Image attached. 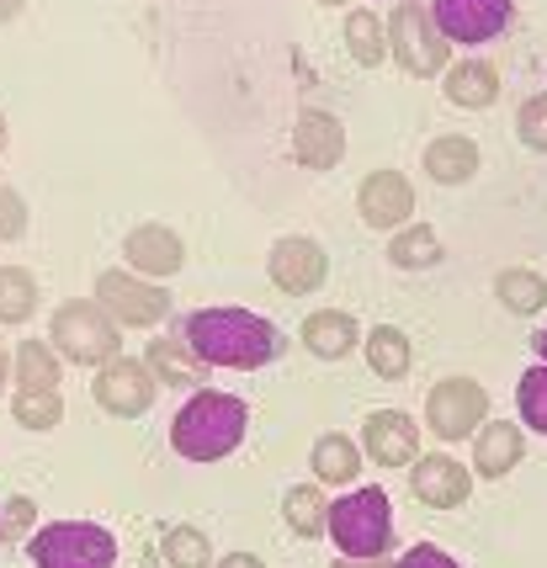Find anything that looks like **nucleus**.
<instances>
[{"instance_id": "nucleus-1", "label": "nucleus", "mask_w": 547, "mask_h": 568, "mask_svg": "<svg viewBox=\"0 0 547 568\" xmlns=\"http://www.w3.org/2000/svg\"><path fill=\"white\" fill-rule=\"evenodd\" d=\"M181 335L207 367L255 372L276 356V324L250 308H197V314H186Z\"/></svg>"}, {"instance_id": "nucleus-2", "label": "nucleus", "mask_w": 547, "mask_h": 568, "mask_svg": "<svg viewBox=\"0 0 547 568\" xmlns=\"http://www.w3.org/2000/svg\"><path fill=\"white\" fill-rule=\"evenodd\" d=\"M250 404L224 388H192V398L175 409L171 420V446L186 463H224L234 446L245 442Z\"/></svg>"}, {"instance_id": "nucleus-3", "label": "nucleus", "mask_w": 547, "mask_h": 568, "mask_svg": "<svg viewBox=\"0 0 547 568\" xmlns=\"http://www.w3.org/2000/svg\"><path fill=\"white\" fill-rule=\"evenodd\" d=\"M330 542L341 558H388L394 547V499L383 484H356L346 499H330Z\"/></svg>"}, {"instance_id": "nucleus-4", "label": "nucleus", "mask_w": 547, "mask_h": 568, "mask_svg": "<svg viewBox=\"0 0 547 568\" xmlns=\"http://www.w3.org/2000/svg\"><path fill=\"white\" fill-rule=\"evenodd\" d=\"M49 346L75 367H107L123 356V324L101 308L97 297H70L49 320Z\"/></svg>"}, {"instance_id": "nucleus-5", "label": "nucleus", "mask_w": 547, "mask_h": 568, "mask_svg": "<svg viewBox=\"0 0 547 568\" xmlns=\"http://www.w3.org/2000/svg\"><path fill=\"white\" fill-rule=\"evenodd\" d=\"M32 568H112L118 564V537L97 520H49L27 537Z\"/></svg>"}, {"instance_id": "nucleus-6", "label": "nucleus", "mask_w": 547, "mask_h": 568, "mask_svg": "<svg viewBox=\"0 0 547 568\" xmlns=\"http://www.w3.org/2000/svg\"><path fill=\"white\" fill-rule=\"evenodd\" d=\"M388 49H394L398 70L415 74V80H436L452 64L447 32L436 27L430 6H421V0H398L394 6V17H388Z\"/></svg>"}, {"instance_id": "nucleus-7", "label": "nucleus", "mask_w": 547, "mask_h": 568, "mask_svg": "<svg viewBox=\"0 0 547 568\" xmlns=\"http://www.w3.org/2000/svg\"><path fill=\"white\" fill-rule=\"evenodd\" d=\"M97 303L123 329H154V324L171 314V293L160 282H150V276L128 272V266H112V272L97 276Z\"/></svg>"}, {"instance_id": "nucleus-8", "label": "nucleus", "mask_w": 547, "mask_h": 568, "mask_svg": "<svg viewBox=\"0 0 547 568\" xmlns=\"http://www.w3.org/2000/svg\"><path fill=\"white\" fill-rule=\"evenodd\" d=\"M484 415H489V394L473 377H442L425 394V425H430L436 442H468V436H478Z\"/></svg>"}, {"instance_id": "nucleus-9", "label": "nucleus", "mask_w": 547, "mask_h": 568, "mask_svg": "<svg viewBox=\"0 0 547 568\" xmlns=\"http://www.w3.org/2000/svg\"><path fill=\"white\" fill-rule=\"evenodd\" d=\"M154 394H160V377L150 372L144 356L107 362V367H97V383H91V398H97L107 415H118V420H139L154 404Z\"/></svg>"}, {"instance_id": "nucleus-10", "label": "nucleus", "mask_w": 547, "mask_h": 568, "mask_svg": "<svg viewBox=\"0 0 547 568\" xmlns=\"http://www.w3.org/2000/svg\"><path fill=\"white\" fill-rule=\"evenodd\" d=\"M430 17L447 32V43H495L516 22V0H430Z\"/></svg>"}, {"instance_id": "nucleus-11", "label": "nucleus", "mask_w": 547, "mask_h": 568, "mask_svg": "<svg viewBox=\"0 0 547 568\" xmlns=\"http://www.w3.org/2000/svg\"><path fill=\"white\" fill-rule=\"evenodd\" d=\"M266 272H272L276 293L287 297H308L324 287V276H330V255H324L320 240H308V234H282L266 255Z\"/></svg>"}, {"instance_id": "nucleus-12", "label": "nucleus", "mask_w": 547, "mask_h": 568, "mask_svg": "<svg viewBox=\"0 0 547 568\" xmlns=\"http://www.w3.org/2000/svg\"><path fill=\"white\" fill-rule=\"evenodd\" d=\"M356 213L367 229H383L394 234L404 223H415V186L404 171H373L362 186H356Z\"/></svg>"}, {"instance_id": "nucleus-13", "label": "nucleus", "mask_w": 547, "mask_h": 568, "mask_svg": "<svg viewBox=\"0 0 547 568\" xmlns=\"http://www.w3.org/2000/svg\"><path fill=\"white\" fill-rule=\"evenodd\" d=\"M362 452L377 468H415L421 457V425L409 420L404 409H373L362 425Z\"/></svg>"}, {"instance_id": "nucleus-14", "label": "nucleus", "mask_w": 547, "mask_h": 568, "mask_svg": "<svg viewBox=\"0 0 547 568\" xmlns=\"http://www.w3.org/2000/svg\"><path fill=\"white\" fill-rule=\"evenodd\" d=\"M123 261H128V272L165 282V276H175L186 266V240L175 229H165V223H139V229H128Z\"/></svg>"}, {"instance_id": "nucleus-15", "label": "nucleus", "mask_w": 547, "mask_h": 568, "mask_svg": "<svg viewBox=\"0 0 547 568\" xmlns=\"http://www.w3.org/2000/svg\"><path fill=\"white\" fill-rule=\"evenodd\" d=\"M293 160L314 175L335 171L346 160V123L335 112H324V106H308L298 123H293Z\"/></svg>"}, {"instance_id": "nucleus-16", "label": "nucleus", "mask_w": 547, "mask_h": 568, "mask_svg": "<svg viewBox=\"0 0 547 568\" xmlns=\"http://www.w3.org/2000/svg\"><path fill=\"white\" fill-rule=\"evenodd\" d=\"M409 489L421 505L430 510H457V505H468L473 495V468H463L457 457H415V468H409Z\"/></svg>"}, {"instance_id": "nucleus-17", "label": "nucleus", "mask_w": 547, "mask_h": 568, "mask_svg": "<svg viewBox=\"0 0 547 568\" xmlns=\"http://www.w3.org/2000/svg\"><path fill=\"white\" fill-rule=\"evenodd\" d=\"M521 457L526 436L516 420H484V430L473 436V473L478 478H505V473H516Z\"/></svg>"}, {"instance_id": "nucleus-18", "label": "nucleus", "mask_w": 547, "mask_h": 568, "mask_svg": "<svg viewBox=\"0 0 547 568\" xmlns=\"http://www.w3.org/2000/svg\"><path fill=\"white\" fill-rule=\"evenodd\" d=\"M421 165L436 186H468L473 175H478V165H484V154H478V144H473L468 133H442V139L425 144Z\"/></svg>"}, {"instance_id": "nucleus-19", "label": "nucleus", "mask_w": 547, "mask_h": 568, "mask_svg": "<svg viewBox=\"0 0 547 568\" xmlns=\"http://www.w3.org/2000/svg\"><path fill=\"white\" fill-rule=\"evenodd\" d=\"M144 362H150V372L160 377V388H202V377H207V362L186 346V335H160V341H150Z\"/></svg>"}, {"instance_id": "nucleus-20", "label": "nucleus", "mask_w": 547, "mask_h": 568, "mask_svg": "<svg viewBox=\"0 0 547 568\" xmlns=\"http://www.w3.org/2000/svg\"><path fill=\"white\" fill-rule=\"evenodd\" d=\"M362 463H367V452H362V442H351L346 430H324L314 442V478L324 489H356Z\"/></svg>"}, {"instance_id": "nucleus-21", "label": "nucleus", "mask_w": 547, "mask_h": 568, "mask_svg": "<svg viewBox=\"0 0 547 568\" xmlns=\"http://www.w3.org/2000/svg\"><path fill=\"white\" fill-rule=\"evenodd\" d=\"M442 85H447L452 106H468V112H484L499 101V70L489 59H452Z\"/></svg>"}, {"instance_id": "nucleus-22", "label": "nucleus", "mask_w": 547, "mask_h": 568, "mask_svg": "<svg viewBox=\"0 0 547 568\" xmlns=\"http://www.w3.org/2000/svg\"><path fill=\"white\" fill-rule=\"evenodd\" d=\"M356 329H362V324L351 320L346 308H320V314H308V320L298 324V341L308 356L341 362V356H351V346H356Z\"/></svg>"}, {"instance_id": "nucleus-23", "label": "nucleus", "mask_w": 547, "mask_h": 568, "mask_svg": "<svg viewBox=\"0 0 547 568\" xmlns=\"http://www.w3.org/2000/svg\"><path fill=\"white\" fill-rule=\"evenodd\" d=\"M64 356L49 346V341H22L17 356H11V377H17V394H59V367Z\"/></svg>"}, {"instance_id": "nucleus-24", "label": "nucleus", "mask_w": 547, "mask_h": 568, "mask_svg": "<svg viewBox=\"0 0 547 568\" xmlns=\"http://www.w3.org/2000/svg\"><path fill=\"white\" fill-rule=\"evenodd\" d=\"M282 516H287V531L314 542V537H330V499H324V484H293L282 495Z\"/></svg>"}, {"instance_id": "nucleus-25", "label": "nucleus", "mask_w": 547, "mask_h": 568, "mask_svg": "<svg viewBox=\"0 0 547 568\" xmlns=\"http://www.w3.org/2000/svg\"><path fill=\"white\" fill-rule=\"evenodd\" d=\"M362 351H367V367H373V377H383V383H404V377H409V367H415V346H409V335H404L398 324H377Z\"/></svg>"}, {"instance_id": "nucleus-26", "label": "nucleus", "mask_w": 547, "mask_h": 568, "mask_svg": "<svg viewBox=\"0 0 547 568\" xmlns=\"http://www.w3.org/2000/svg\"><path fill=\"white\" fill-rule=\"evenodd\" d=\"M341 38H346V53L362 70H377V64L388 59V22H383L377 11H367V6L351 11L346 27H341Z\"/></svg>"}, {"instance_id": "nucleus-27", "label": "nucleus", "mask_w": 547, "mask_h": 568, "mask_svg": "<svg viewBox=\"0 0 547 568\" xmlns=\"http://www.w3.org/2000/svg\"><path fill=\"white\" fill-rule=\"evenodd\" d=\"M495 293L510 314L531 320V314H543L547 308V276L531 272V266H505V272L495 276Z\"/></svg>"}, {"instance_id": "nucleus-28", "label": "nucleus", "mask_w": 547, "mask_h": 568, "mask_svg": "<svg viewBox=\"0 0 547 568\" xmlns=\"http://www.w3.org/2000/svg\"><path fill=\"white\" fill-rule=\"evenodd\" d=\"M442 240H436V229L430 223H404L394 229V245H388V261H394L398 272H425V266H442Z\"/></svg>"}, {"instance_id": "nucleus-29", "label": "nucleus", "mask_w": 547, "mask_h": 568, "mask_svg": "<svg viewBox=\"0 0 547 568\" xmlns=\"http://www.w3.org/2000/svg\"><path fill=\"white\" fill-rule=\"evenodd\" d=\"M38 314V276L27 266H0V324H27Z\"/></svg>"}, {"instance_id": "nucleus-30", "label": "nucleus", "mask_w": 547, "mask_h": 568, "mask_svg": "<svg viewBox=\"0 0 547 568\" xmlns=\"http://www.w3.org/2000/svg\"><path fill=\"white\" fill-rule=\"evenodd\" d=\"M160 558L171 568H213V542L202 537L197 526H165Z\"/></svg>"}, {"instance_id": "nucleus-31", "label": "nucleus", "mask_w": 547, "mask_h": 568, "mask_svg": "<svg viewBox=\"0 0 547 568\" xmlns=\"http://www.w3.org/2000/svg\"><path fill=\"white\" fill-rule=\"evenodd\" d=\"M516 409H521L526 430L547 436V362H537V367L521 372V383H516Z\"/></svg>"}, {"instance_id": "nucleus-32", "label": "nucleus", "mask_w": 547, "mask_h": 568, "mask_svg": "<svg viewBox=\"0 0 547 568\" xmlns=\"http://www.w3.org/2000/svg\"><path fill=\"white\" fill-rule=\"evenodd\" d=\"M11 420L22 430H53L64 420V398L59 394H17L11 398Z\"/></svg>"}, {"instance_id": "nucleus-33", "label": "nucleus", "mask_w": 547, "mask_h": 568, "mask_svg": "<svg viewBox=\"0 0 547 568\" xmlns=\"http://www.w3.org/2000/svg\"><path fill=\"white\" fill-rule=\"evenodd\" d=\"M516 139H521L526 149L547 154V91L521 101V112H516Z\"/></svg>"}, {"instance_id": "nucleus-34", "label": "nucleus", "mask_w": 547, "mask_h": 568, "mask_svg": "<svg viewBox=\"0 0 547 568\" xmlns=\"http://www.w3.org/2000/svg\"><path fill=\"white\" fill-rule=\"evenodd\" d=\"M22 234H27V202L17 186L0 181V245H11V240H22Z\"/></svg>"}, {"instance_id": "nucleus-35", "label": "nucleus", "mask_w": 547, "mask_h": 568, "mask_svg": "<svg viewBox=\"0 0 547 568\" xmlns=\"http://www.w3.org/2000/svg\"><path fill=\"white\" fill-rule=\"evenodd\" d=\"M0 526H6V531H11V537H32V531H38V505H32V499L27 495H11L6 499V510H0Z\"/></svg>"}, {"instance_id": "nucleus-36", "label": "nucleus", "mask_w": 547, "mask_h": 568, "mask_svg": "<svg viewBox=\"0 0 547 568\" xmlns=\"http://www.w3.org/2000/svg\"><path fill=\"white\" fill-rule=\"evenodd\" d=\"M394 568H463L452 552H442V547H430V542H421V547H409L404 558H398Z\"/></svg>"}, {"instance_id": "nucleus-37", "label": "nucleus", "mask_w": 547, "mask_h": 568, "mask_svg": "<svg viewBox=\"0 0 547 568\" xmlns=\"http://www.w3.org/2000/svg\"><path fill=\"white\" fill-rule=\"evenodd\" d=\"M213 568H266V564H261L255 552H224V558H219Z\"/></svg>"}, {"instance_id": "nucleus-38", "label": "nucleus", "mask_w": 547, "mask_h": 568, "mask_svg": "<svg viewBox=\"0 0 547 568\" xmlns=\"http://www.w3.org/2000/svg\"><path fill=\"white\" fill-rule=\"evenodd\" d=\"M330 568H394L388 558H335Z\"/></svg>"}, {"instance_id": "nucleus-39", "label": "nucleus", "mask_w": 547, "mask_h": 568, "mask_svg": "<svg viewBox=\"0 0 547 568\" xmlns=\"http://www.w3.org/2000/svg\"><path fill=\"white\" fill-rule=\"evenodd\" d=\"M27 11V0H0V27H11Z\"/></svg>"}, {"instance_id": "nucleus-40", "label": "nucleus", "mask_w": 547, "mask_h": 568, "mask_svg": "<svg viewBox=\"0 0 547 568\" xmlns=\"http://www.w3.org/2000/svg\"><path fill=\"white\" fill-rule=\"evenodd\" d=\"M6 383H11V351H6V341H0V394H6Z\"/></svg>"}, {"instance_id": "nucleus-41", "label": "nucleus", "mask_w": 547, "mask_h": 568, "mask_svg": "<svg viewBox=\"0 0 547 568\" xmlns=\"http://www.w3.org/2000/svg\"><path fill=\"white\" fill-rule=\"evenodd\" d=\"M531 351H537V362H547V324L531 335Z\"/></svg>"}, {"instance_id": "nucleus-42", "label": "nucleus", "mask_w": 547, "mask_h": 568, "mask_svg": "<svg viewBox=\"0 0 547 568\" xmlns=\"http://www.w3.org/2000/svg\"><path fill=\"white\" fill-rule=\"evenodd\" d=\"M6 139H11V128H6V112H0V154H6Z\"/></svg>"}, {"instance_id": "nucleus-43", "label": "nucleus", "mask_w": 547, "mask_h": 568, "mask_svg": "<svg viewBox=\"0 0 547 568\" xmlns=\"http://www.w3.org/2000/svg\"><path fill=\"white\" fill-rule=\"evenodd\" d=\"M320 6H351V0H320Z\"/></svg>"}, {"instance_id": "nucleus-44", "label": "nucleus", "mask_w": 547, "mask_h": 568, "mask_svg": "<svg viewBox=\"0 0 547 568\" xmlns=\"http://www.w3.org/2000/svg\"><path fill=\"white\" fill-rule=\"evenodd\" d=\"M0 537H6V526H0Z\"/></svg>"}]
</instances>
